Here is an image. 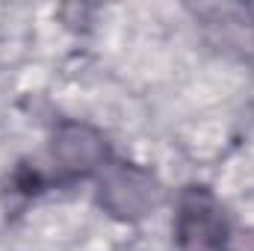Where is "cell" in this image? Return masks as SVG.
<instances>
[{
  "label": "cell",
  "instance_id": "1",
  "mask_svg": "<svg viewBox=\"0 0 254 251\" xmlns=\"http://www.w3.org/2000/svg\"><path fill=\"white\" fill-rule=\"evenodd\" d=\"M225 234H228V225L213 195L204 189H190L184 195L181 216H178V237L184 249L219 251L225 246Z\"/></svg>",
  "mask_w": 254,
  "mask_h": 251
},
{
  "label": "cell",
  "instance_id": "2",
  "mask_svg": "<svg viewBox=\"0 0 254 251\" xmlns=\"http://www.w3.org/2000/svg\"><path fill=\"white\" fill-rule=\"evenodd\" d=\"M101 201L119 213V216H142L148 207H154L157 201V187L154 181L145 175V172H136V169H116L104 187H101Z\"/></svg>",
  "mask_w": 254,
  "mask_h": 251
},
{
  "label": "cell",
  "instance_id": "3",
  "mask_svg": "<svg viewBox=\"0 0 254 251\" xmlns=\"http://www.w3.org/2000/svg\"><path fill=\"white\" fill-rule=\"evenodd\" d=\"M54 154L68 169H89L104 157V142L89 127H65L54 145Z\"/></svg>",
  "mask_w": 254,
  "mask_h": 251
}]
</instances>
